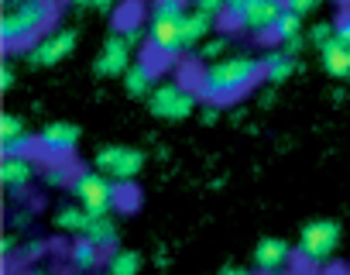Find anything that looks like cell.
I'll list each match as a JSON object with an SVG mask.
<instances>
[{
  "label": "cell",
  "instance_id": "obj_10",
  "mask_svg": "<svg viewBox=\"0 0 350 275\" xmlns=\"http://www.w3.org/2000/svg\"><path fill=\"white\" fill-rule=\"evenodd\" d=\"M131 55H134V38H131V35H110V38L103 42V49H100L93 69H96V76H124V73L134 66Z\"/></svg>",
  "mask_w": 350,
  "mask_h": 275
},
{
  "label": "cell",
  "instance_id": "obj_13",
  "mask_svg": "<svg viewBox=\"0 0 350 275\" xmlns=\"http://www.w3.org/2000/svg\"><path fill=\"white\" fill-rule=\"evenodd\" d=\"M292 254H295V248L285 237H261L254 248V268L261 275H278L292 261Z\"/></svg>",
  "mask_w": 350,
  "mask_h": 275
},
{
  "label": "cell",
  "instance_id": "obj_4",
  "mask_svg": "<svg viewBox=\"0 0 350 275\" xmlns=\"http://www.w3.org/2000/svg\"><path fill=\"white\" fill-rule=\"evenodd\" d=\"M72 196L79 207H86L93 217H110L120 203V189L110 176H103L100 169H79L72 172Z\"/></svg>",
  "mask_w": 350,
  "mask_h": 275
},
{
  "label": "cell",
  "instance_id": "obj_29",
  "mask_svg": "<svg viewBox=\"0 0 350 275\" xmlns=\"http://www.w3.org/2000/svg\"><path fill=\"white\" fill-rule=\"evenodd\" d=\"M72 4H79V8H93V11H110L117 0H72Z\"/></svg>",
  "mask_w": 350,
  "mask_h": 275
},
{
  "label": "cell",
  "instance_id": "obj_26",
  "mask_svg": "<svg viewBox=\"0 0 350 275\" xmlns=\"http://www.w3.org/2000/svg\"><path fill=\"white\" fill-rule=\"evenodd\" d=\"M14 83H18V76H14V62H11V59H4V66H0V90L11 93V90H14Z\"/></svg>",
  "mask_w": 350,
  "mask_h": 275
},
{
  "label": "cell",
  "instance_id": "obj_22",
  "mask_svg": "<svg viewBox=\"0 0 350 275\" xmlns=\"http://www.w3.org/2000/svg\"><path fill=\"white\" fill-rule=\"evenodd\" d=\"M275 42H282V45H292L295 38H302V14H295V11H282L278 14V21L271 25V31H268Z\"/></svg>",
  "mask_w": 350,
  "mask_h": 275
},
{
  "label": "cell",
  "instance_id": "obj_28",
  "mask_svg": "<svg viewBox=\"0 0 350 275\" xmlns=\"http://www.w3.org/2000/svg\"><path fill=\"white\" fill-rule=\"evenodd\" d=\"M193 8H200V11H206V14L220 18V14H227V0H196Z\"/></svg>",
  "mask_w": 350,
  "mask_h": 275
},
{
  "label": "cell",
  "instance_id": "obj_35",
  "mask_svg": "<svg viewBox=\"0 0 350 275\" xmlns=\"http://www.w3.org/2000/svg\"><path fill=\"white\" fill-rule=\"evenodd\" d=\"M203 120H206V124H213V120H217V103H210V107L203 110Z\"/></svg>",
  "mask_w": 350,
  "mask_h": 275
},
{
  "label": "cell",
  "instance_id": "obj_24",
  "mask_svg": "<svg viewBox=\"0 0 350 275\" xmlns=\"http://www.w3.org/2000/svg\"><path fill=\"white\" fill-rule=\"evenodd\" d=\"M196 52H200V59H206V62H217V59L227 52V38H224V35H220V38H206V42H203Z\"/></svg>",
  "mask_w": 350,
  "mask_h": 275
},
{
  "label": "cell",
  "instance_id": "obj_9",
  "mask_svg": "<svg viewBox=\"0 0 350 275\" xmlns=\"http://www.w3.org/2000/svg\"><path fill=\"white\" fill-rule=\"evenodd\" d=\"M35 145H38L42 155H49V159H55V162H66V159L76 152V145H79V127L69 124V120H49V124L35 134Z\"/></svg>",
  "mask_w": 350,
  "mask_h": 275
},
{
  "label": "cell",
  "instance_id": "obj_8",
  "mask_svg": "<svg viewBox=\"0 0 350 275\" xmlns=\"http://www.w3.org/2000/svg\"><path fill=\"white\" fill-rule=\"evenodd\" d=\"M72 52H76V31L72 28H55V31H45L38 42H31L21 59L28 66H55V62L69 59Z\"/></svg>",
  "mask_w": 350,
  "mask_h": 275
},
{
  "label": "cell",
  "instance_id": "obj_15",
  "mask_svg": "<svg viewBox=\"0 0 350 275\" xmlns=\"http://www.w3.org/2000/svg\"><path fill=\"white\" fill-rule=\"evenodd\" d=\"M213 21H217L213 14H206V11H200V8H189V11H186V21H183V52L200 49V45L210 38Z\"/></svg>",
  "mask_w": 350,
  "mask_h": 275
},
{
  "label": "cell",
  "instance_id": "obj_27",
  "mask_svg": "<svg viewBox=\"0 0 350 275\" xmlns=\"http://www.w3.org/2000/svg\"><path fill=\"white\" fill-rule=\"evenodd\" d=\"M282 4H285L288 11H295V14L306 18V14H312V11L319 8V0H282Z\"/></svg>",
  "mask_w": 350,
  "mask_h": 275
},
{
  "label": "cell",
  "instance_id": "obj_12",
  "mask_svg": "<svg viewBox=\"0 0 350 275\" xmlns=\"http://www.w3.org/2000/svg\"><path fill=\"white\" fill-rule=\"evenodd\" d=\"M31 145H35V138H31L25 117L8 110L0 117V155H21V152H31Z\"/></svg>",
  "mask_w": 350,
  "mask_h": 275
},
{
  "label": "cell",
  "instance_id": "obj_25",
  "mask_svg": "<svg viewBox=\"0 0 350 275\" xmlns=\"http://www.w3.org/2000/svg\"><path fill=\"white\" fill-rule=\"evenodd\" d=\"M42 179H45L49 186H72V176H69V172H66V166H59V162H55V166H49Z\"/></svg>",
  "mask_w": 350,
  "mask_h": 275
},
{
  "label": "cell",
  "instance_id": "obj_32",
  "mask_svg": "<svg viewBox=\"0 0 350 275\" xmlns=\"http://www.w3.org/2000/svg\"><path fill=\"white\" fill-rule=\"evenodd\" d=\"M220 275H258V268H244V265H227Z\"/></svg>",
  "mask_w": 350,
  "mask_h": 275
},
{
  "label": "cell",
  "instance_id": "obj_16",
  "mask_svg": "<svg viewBox=\"0 0 350 275\" xmlns=\"http://www.w3.org/2000/svg\"><path fill=\"white\" fill-rule=\"evenodd\" d=\"M319 62H323V69H326L329 76H336V79L350 76V45H347L340 35H333L329 42L319 45Z\"/></svg>",
  "mask_w": 350,
  "mask_h": 275
},
{
  "label": "cell",
  "instance_id": "obj_36",
  "mask_svg": "<svg viewBox=\"0 0 350 275\" xmlns=\"http://www.w3.org/2000/svg\"><path fill=\"white\" fill-rule=\"evenodd\" d=\"M25 275H52V272H45V268H31V272H25Z\"/></svg>",
  "mask_w": 350,
  "mask_h": 275
},
{
  "label": "cell",
  "instance_id": "obj_3",
  "mask_svg": "<svg viewBox=\"0 0 350 275\" xmlns=\"http://www.w3.org/2000/svg\"><path fill=\"white\" fill-rule=\"evenodd\" d=\"M340 234H343V227H340V220H333V217L309 220V224L299 231L295 258H299L306 268H319V265H326V261L336 254V248H340Z\"/></svg>",
  "mask_w": 350,
  "mask_h": 275
},
{
  "label": "cell",
  "instance_id": "obj_34",
  "mask_svg": "<svg viewBox=\"0 0 350 275\" xmlns=\"http://www.w3.org/2000/svg\"><path fill=\"white\" fill-rule=\"evenodd\" d=\"M14 248H18L14 234H4V258H11V254H14Z\"/></svg>",
  "mask_w": 350,
  "mask_h": 275
},
{
  "label": "cell",
  "instance_id": "obj_19",
  "mask_svg": "<svg viewBox=\"0 0 350 275\" xmlns=\"http://www.w3.org/2000/svg\"><path fill=\"white\" fill-rule=\"evenodd\" d=\"M295 69H299V62H295V52L288 45L265 55V79H271V83H285Z\"/></svg>",
  "mask_w": 350,
  "mask_h": 275
},
{
  "label": "cell",
  "instance_id": "obj_2",
  "mask_svg": "<svg viewBox=\"0 0 350 275\" xmlns=\"http://www.w3.org/2000/svg\"><path fill=\"white\" fill-rule=\"evenodd\" d=\"M55 18V0H14L11 8H4L0 18V38H4L8 52L28 49L45 35V28Z\"/></svg>",
  "mask_w": 350,
  "mask_h": 275
},
{
  "label": "cell",
  "instance_id": "obj_18",
  "mask_svg": "<svg viewBox=\"0 0 350 275\" xmlns=\"http://www.w3.org/2000/svg\"><path fill=\"white\" fill-rule=\"evenodd\" d=\"M100 261H103V248H100L96 241L76 237V241L69 244V265H72L76 272H93Z\"/></svg>",
  "mask_w": 350,
  "mask_h": 275
},
{
  "label": "cell",
  "instance_id": "obj_14",
  "mask_svg": "<svg viewBox=\"0 0 350 275\" xmlns=\"http://www.w3.org/2000/svg\"><path fill=\"white\" fill-rule=\"evenodd\" d=\"M285 11V4L282 0H251V4L241 11V18H237V25H244L247 31H271V25L278 21V14Z\"/></svg>",
  "mask_w": 350,
  "mask_h": 275
},
{
  "label": "cell",
  "instance_id": "obj_6",
  "mask_svg": "<svg viewBox=\"0 0 350 275\" xmlns=\"http://www.w3.org/2000/svg\"><path fill=\"white\" fill-rule=\"evenodd\" d=\"M200 90H189L186 83H158L148 96V110L161 120H186L196 114Z\"/></svg>",
  "mask_w": 350,
  "mask_h": 275
},
{
  "label": "cell",
  "instance_id": "obj_7",
  "mask_svg": "<svg viewBox=\"0 0 350 275\" xmlns=\"http://www.w3.org/2000/svg\"><path fill=\"white\" fill-rule=\"evenodd\" d=\"M93 166H96L103 176H110L113 183H131V179H137L141 169H144V152H137V148H131V145H103V148L96 152Z\"/></svg>",
  "mask_w": 350,
  "mask_h": 275
},
{
  "label": "cell",
  "instance_id": "obj_23",
  "mask_svg": "<svg viewBox=\"0 0 350 275\" xmlns=\"http://www.w3.org/2000/svg\"><path fill=\"white\" fill-rule=\"evenodd\" d=\"M83 237L96 241L100 248H110V244H117V224H113V217H93Z\"/></svg>",
  "mask_w": 350,
  "mask_h": 275
},
{
  "label": "cell",
  "instance_id": "obj_17",
  "mask_svg": "<svg viewBox=\"0 0 350 275\" xmlns=\"http://www.w3.org/2000/svg\"><path fill=\"white\" fill-rule=\"evenodd\" d=\"M90 220H93V213L86 210V207H62V210H55V217H52V224H55V231H62V234H72V237H83L86 234V227H90Z\"/></svg>",
  "mask_w": 350,
  "mask_h": 275
},
{
  "label": "cell",
  "instance_id": "obj_31",
  "mask_svg": "<svg viewBox=\"0 0 350 275\" xmlns=\"http://www.w3.org/2000/svg\"><path fill=\"white\" fill-rule=\"evenodd\" d=\"M336 35H340V38L350 45V14H343V18L336 21Z\"/></svg>",
  "mask_w": 350,
  "mask_h": 275
},
{
  "label": "cell",
  "instance_id": "obj_5",
  "mask_svg": "<svg viewBox=\"0 0 350 275\" xmlns=\"http://www.w3.org/2000/svg\"><path fill=\"white\" fill-rule=\"evenodd\" d=\"M183 21H186V11L151 4V18H148V28H144L148 45L158 55H179L183 52Z\"/></svg>",
  "mask_w": 350,
  "mask_h": 275
},
{
  "label": "cell",
  "instance_id": "obj_37",
  "mask_svg": "<svg viewBox=\"0 0 350 275\" xmlns=\"http://www.w3.org/2000/svg\"><path fill=\"white\" fill-rule=\"evenodd\" d=\"M76 275H90V272H76Z\"/></svg>",
  "mask_w": 350,
  "mask_h": 275
},
{
  "label": "cell",
  "instance_id": "obj_1",
  "mask_svg": "<svg viewBox=\"0 0 350 275\" xmlns=\"http://www.w3.org/2000/svg\"><path fill=\"white\" fill-rule=\"evenodd\" d=\"M265 76V59L258 55H227V59H217V62H206V69L200 73V96L210 100V103H230L237 100L241 93H247L258 79Z\"/></svg>",
  "mask_w": 350,
  "mask_h": 275
},
{
  "label": "cell",
  "instance_id": "obj_30",
  "mask_svg": "<svg viewBox=\"0 0 350 275\" xmlns=\"http://www.w3.org/2000/svg\"><path fill=\"white\" fill-rule=\"evenodd\" d=\"M45 254V241H28L25 244V258H42Z\"/></svg>",
  "mask_w": 350,
  "mask_h": 275
},
{
  "label": "cell",
  "instance_id": "obj_21",
  "mask_svg": "<svg viewBox=\"0 0 350 275\" xmlns=\"http://www.w3.org/2000/svg\"><path fill=\"white\" fill-rule=\"evenodd\" d=\"M124 86H127L131 96H151V90H154V73H151V66H148V62H134V66L124 73Z\"/></svg>",
  "mask_w": 350,
  "mask_h": 275
},
{
  "label": "cell",
  "instance_id": "obj_20",
  "mask_svg": "<svg viewBox=\"0 0 350 275\" xmlns=\"http://www.w3.org/2000/svg\"><path fill=\"white\" fill-rule=\"evenodd\" d=\"M141 268H144V258L134 248H117L107 258V275H137Z\"/></svg>",
  "mask_w": 350,
  "mask_h": 275
},
{
  "label": "cell",
  "instance_id": "obj_33",
  "mask_svg": "<svg viewBox=\"0 0 350 275\" xmlns=\"http://www.w3.org/2000/svg\"><path fill=\"white\" fill-rule=\"evenodd\" d=\"M154 4H165V8H179V11H189L196 0H154Z\"/></svg>",
  "mask_w": 350,
  "mask_h": 275
},
{
  "label": "cell",
  "instance_id": "obj_11",
  "mask_svg": "<svg viewBox=\"0 0 350 275\" xmlns=\"http://www.w3.org/2000/svg\"><path fill=\"white\" fill-rule=\"evenodd\" d=\"M38 176V166L31 159V152L21 155H0V183H4L14 196H21Z\"/></svg>",
  "mask_w": 350,
  "mask_h": 275
}]
</instances>
